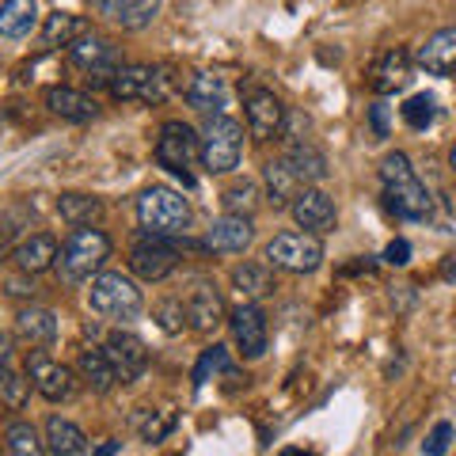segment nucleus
I'll return each mask as SVG.
<instances>
[{
	"label": "nucleus",
	"mask_w": 456,
	"mask_h": 456,
	"mask_svg": "<svg viewBox=\"0 0 456 456\" xmlns=\"http://www.w3.org/2000/svg\"><path fill=\"white\" fill-rule=\"evenodd\" d=\"M69 61H73L77 69H84L95 84H110L114 80V73L126 65L122 61V50L114 46L110 38H103V35H84V38H77L73 46H69Z\"/></svg>",
	"instance_id": "nucleus-11"
},
{
	"label": "nucleus",
	"mask_w": 456,
	"mask_h": 456,
	"mask_svg": "<svg viewBox=\"0 0 456 456\" xmlns=\"http://www.w3.org/2000/svg\"><path fill=\"white\" fill-rule=\"evenodd\" d=\"M183 305H187V323L198 335H213L224 323V297L209 281H194V289L187 293Z\"/></svg>",
	"instance_id": "nucleus-18"
},
{
	"label": "nucleus",
	"mask_w": 456,
	"mask_h": 456,
	"mask_svg": "<svg viewBox=\"0 0 456 456\" xmlns=\"http://www.w3.org/2000/svg\"><path fill=\"white\" fill-rule=\"evenodd\" d=\"M399 114H403V122L411 126V130H430L434 118H437V99L419 92V95H411L407 103L399 107Z\"/></svg>",
	"instance_id": "nucleus-37"
},
{
	"label": "nucleus",
	"mask_w": 456,
	"mask_h": 456,
	"mask_svg": "<svg viewBox=\"0 0 456 456\" xmlns=\"http://www.w3.org/2000/svg\"><path fill=\"white\" fill-rule=\"evenodd\" d=\"M388 114H392V107L384 103V99H377V103L369 107V126H373V137H388Z\"/></svg>",
	"instance_id": "nucleus-41"
},
{
	"label": "nucleus",
	"mask_w": 456,
	"mask_h": 456,
	"mask_svg": "<svg viewBox=\"0 0 456 456\" xmlns=\"http://www.w3.org/2000/svg\"><path fill=\"white\" fill-rule=\"evenodd\" d=\"M99 16H107L110 23L126 27V31H141L160 16V4L156 0H99L95 4Z\"/></svg>",
	"instance_id": "nucleus-25"
},
{
	"label": "nucleus",
	"mask_w": 456,
	"mask_h": 456,
	"mask_svg": "<svg viewBox=\"0 0 456 456\" xmlns=\"http://www.w3.org/2000/svg\"><path fill=\"white\" fill-rule=\"evenodd\" d=\"M4 445H8V452H12V456H46V452H50V449H46V437L38 434V426L23 422V419L8 422V430H4Z\"/></svg>",
	"instance_id": "nucleus-33"
},
{
	"label": "nucleus",
	"mask_w": 456,
	"mask_h": 456,
	"mask_svg": "<svg viewBox=\"0 0 456 456\" xmlns=\"http://www.w3.org/2000/svg\"><path fill=\"white\" fill-rule=\"evenodd\" d=\"M175 411H167V407H156V411H145V415H137V430H141V437L149 441H164L171 430H175Z\"/></svg>",
	"instance_id": "nucleus-38"
},
{
	"label": "nucleus",
	"mask_w": 456,
	"mask_h": 456,
	"mask_svg": "<svg viewBox=\"0 0 456 456\" xmlns=\"http://www.w3.org/2000/svg\"><path fill=\"white\" fill-rule=\"evenodd\" d=\"M110 259V236L103 228H73V236L61 244L57 255V274L65 285H80L103 274V263Z\"/></svg>",
	"instance_id": "nucleus-2"
},
{
	"label": "nucleus",
	"mask_w": 456,
	"mask_h": 456,
	"mask_svg": "<svg viewBox=\"0 0 456 456\" xmlns=\"http://www.w3.org/2000/svg\"><path fill=\"white\" fill-rule=\"evenodd\" d=\"M118 449H122V441H107V445H99V449H95V456H114Z\"/></svg>",
	"instance_id": "nucleus-44"
},
{
	"label": "nucleus",
	"mask_w": 456,
	"mask_h": 456,
	"mask_svg": "<svg viewBox=\"0 0 456 456\" xmlns=\"http://www.w3.org/2000/svg\"><path fill=\"white\" fill-rule=\"evenodd\" d=\"M57 213L73 228H95L99 217H103V202L95 194H61L57 198Z\"/></svg>",
	"instance_id": "nucleus-30"
},
{
	"label": "nucleus",
	"mask_w": 456,
	"mask_h": 456,
	"mask_svg": "<svg viewBox=\"0 0 456 456\" xmlns=\"http://www.w3.org/2000/svg\"><path fill=\"white\" fill-rule=\"evenodd\" d=\"M384 263L388 266H407L411 263V244L407 240H392V244L384 248Z\"/></svg>",
	"instance_id": "nucleus-42"
},
{
	"label": "nucleus",
	"mask_w": 456,
	"mask_h": 456,
	"mask_svg": "<svg viewBox=\"0 0 456 456\" xmlns=\"http://www.w3.org/2000/svg\"><path fill=\"white\" fill-rule=\"evenodd\" d=\"M183 99H187V107H194L198 114L217 118V114H224V107H228V84L217 73H194L187 80V88H183Z\"/></svg>",
	"instance_id": "nucleus-19"
},
{
	"label": "nucleus",
	"mask_w": 456,
	"mask_h": 456,
	"mask_svg": "<svg viewBox=\"0 0 456 456\" xmlns=\"http://www.w3.org/2000/svg\"><path fill=\"white\" fill-rule=\"evenodd\" d=\"M12 365V338L8 335H0V373Z\"/></svg>",
	"instance_id": "nucleus-43"
},
{
	"label": "nucleus",
	"mask_w": 456,
	"mask_h": 456,
	"mask_svg": "<svg viewBox=\"0 0 456 456\" xmlns=\"http://www.w3.org/2000/svg\"><path fill=\"white\" fill-rule=\"evenodd\" d=\"M107 92L122 103H149V107H160L175 92V80H171V69L167 65H149V61H134V65H122L114 80L107 84Z\"/></svg>",
	"instance_id": "nucleus-4"
},
{
	"label": "nucleus",
	"mask_w": 456,
	"mask_h": 456,
	"mask_svg": "<svg viewBox=\"0 0 456 456\" xmlns=\"http://www.w3.org/2000/svg\"><path fill=\"white\" fill-rule=\"evenodd\" d=\"M42 437H46V449L53 456H88V437H84V430L77 422L61 419V415L46 419V430H42Z\"/></svg>",
	"instance_id": "nucleus-26"
},
{
	"label": "nucleus",
	"mask_w": 456,
	"mask_h": 456,
	"mask_svg": "<svg viewBox=\"0 0 456 456\" xmlns=\"http://www.w3.org/2000/svg\"><path fill=\"white\" fill-rule=\"evenodd\" d=\"M16 335L27 342V346H46V342L57 338V312H53V308H42V305L20 308V316H16Z\"/></svg>",
	"instance_id": "nucleus-27"
},
{
	"label": "nucleus",
	"mask_w": 456,
	"mask_h": 456,
	"mask_svg": "<svg viewBox=\"0 0 456 456\" xmlns=\"http://www.w3.org/2000/svg\"><path fill=\"white\" fill-rule=\"evenodd\" d=\"M452 437H456L452 422H437L434 430L426 434V441H422V456H445L452 449Z\"/></svg>",
	"instance_id": "nucleus-40"
},
{
	"label": "nucleus",
	"mask_w": 456,
	"mask_h": 456,
	"mask_svg": "<svg viewBox=\"0 0 456 456\" xmlns=\"http://www.w3.org/2000/svg\"><path fill=\"white\" fill-rule=\"evenodd\" d=\"M449 167H452V171H456V145H452V149H449Z\"/></svg>",
	"instance_id": "nucleus-45"
},
{
	"label": "nucleus",
	"mask_w": 456,
	"mask_h": 456,
	"mask_svg": "<svg viewBox=\"0 0 456 456\" xmlns=\"http://www.w3.org/2000/svg\"><path fill=\"white\" fill-rule=\"evenodd\" d=\"M88 305L95 316L114 320V323H134L145 308V293L137 289V281L130 274H118V270H103L99 278H92L88 289Z\"/></svg>",
	"instance_id": "nucleus-5"
},
{
	"label": "nucleus",
	"mask_w": 456,
	"mask_h": 456,
	"mask_svg": "<svg viewBox=\"0 0 456 456\" xmlns=\"http://www.w3.org/2000/svg\"><path fill=\"white\" fill-rule=\"evenodd\" d=\"M156 164L164 171H171L175 179H183V187H194V175L191 167L194 160H202V134H194V126L171 118L160 126V134H156Z\"/></svg>",
	"instance_id": "nucleus-6"
},
{
	"label": "nucleus",
	"mask_w": 456,
	"mask_h": 456,
	"mask_svg": "<svg viewBox=\"0 0 456 456\" xmlns=\"http://www.w3.org/2000/svg\"><path fill=\"white\" fill-rule=\"evenodd\" d=\"M380 183H384V202L395 217L403 221H426L434 213V194L426 191L419 171L411 167L407 152H388L380 160Z\"/></svg>",
	"instance_id": "nucleus-1"
},
{
	"label": "nucleus",
	"mask_w": 456,
	"mask_h": 456,
	"mask_svg": "<svg viewBox=\"0 0 456 456\" xmlns=\"http://www.w3.org/2000/svg\"><path fill=\"white\" fill-rule=\"evenodd\" d=\"M103 354H107L118 384H134L149 369V346L134 331H110L103 338Z\"/></svg>",
	"instance_id": "nucleus-12"
},
{
	"label": "nucleus",
	"mask_w": 456,
	"mask_h": 456,
	"mask_svg": "<svg viewBox=\"0 0 456 456\" xmlns=\"http://www.w3.org/2000/svg\"><path fill=\"white\" fill-rule=\"evenodd\" d=\"M224 202V213H236V217H251L255 209H259V187H255L251 179H236L232 187L221 194Z\"/></svg>",
	"instance_id": "nucleus-35"
},
{
	"label": "nucleus",
	"mask_w": 456,
	"mask_h": 456,
	"mask_svg": "<svg viewBox=\"0 0 456 456\" xmlns=\"http://www.w3.org/2000/svg\"><path fill=\"white\" fill-rule=\"evenodd\" d=\"M255 240V224L251 217H236V213H221L217 221L209 224V232L202 240V248L213 255H244Z\"/></svg>",
	"instance_id": "nucleus-17"
},
{
	"label": "nucleus",
	"mask_w": 456,
	"mask_h": 456,
	"mask_svg": "<svg viewBox=\"0 0 456 456\" xmlns=\"http://www.w3.org/2000/svg\"><path fill=\"white\" fill-rule=\"evenodd\" d=\"M27 377H31V388L50 403H65V399L77 395L73 369L53 362L46 350H27Z\"/></svg>",
	"instance_id": "nucleus-10"
},
{
	"label": "nucleus",
	"mask_w": 456,
	"mask_h": 456,
	"mask_svg": "<svg viewBox=\"0 0 456 456\" xmlns=\"http://www.w3.org/2000/svg\"><path fill=\"white\" fill-rule=\"evenodd\" d=\"M244 122H248V134L255 141H274L285 130V107L274 92L266 88H251L244 95Z\"/></svg>",
	"instance_id": "nucleus-14"
},
{
	"label": "nucleus",
	"mask_w": 456,
	"mask_h": 456,
	"mask_svg": "<svg viewBox=\"0 0 456 456\" xmlns=\"http://www.w3.org/2000/svg\"><path fill=\"white\" fill-rule=\"evenodd\" d=\"M285 167L301 179V187H316V183L327 179V156L312 145V141H297V145H285L281 152Z\"/></svg>",
	"instance_id": "nucleus-24"
},
{
	"label": "nucleus",
	"mask_w": 456,
	"mask_h": 456,
	"mask_svg": "<svg viewBox=\"0 0 456 456\" xmlns=\"http://www.w3.org/2000/svg\"><path fill=\"white\" fill-rule=\"evenodd\" d=\"M228 327H232V338L240 354L248 362H259L266 346H270V327H266V312L259 305H236L228 312Z\"/></svg>",
	"instance_id": "nucleus-13"
},
{
	"label": "nucleus",
	"mask_w": 456,
	"mask_h": 456,
	"mask_svg": "<svg viewBox=\"0 0 456 456\" xmlns=\"http://www.w3.org/2000/svg\"><path fill=\"white\" fill-rule=\"evenodd\" d=\"M84 35H88V27H84V20L73 16V12H50L46 23H42V42H46V46H73Z\"/></svg>",
	"instance_id": "nucleus-32"
},
{
	"label": "nucleus",
	"mask_w": 456,
	"mask_h": 456,
	"mask_svg": "<svg viewBox=\"0 0 456 456\" xmlns=\"http://www.w3.org/2000/svg\"><path fill=\"white\" fill-rule=\"evenodd\" d=\"M179 244L175 240H164V236H149L141 232L130 248V270L141 281H164L179 270Z\"/></svg>",
	"instance_id": "nucleus-9"
},
{
	"label": "nucleus",
	"mask_w": 456,
	"mask_h": 456,
	"mask_svg": "<svg viewBox=\"0 0 456 456\" xmlns=\"http://www.w3.org/2000/svg\"><path fill=\"white\" fill-rule=\"evenodd\" d=\"M191 217H194L191 202L175 187H164V183H156V187H149L137 198V221L149 236H164V240L187 236Z\"/></svg>",
	"instance_id": "nucleus-3"
},
{
	"label": "nucleus",
	"mask_w": 456,
	"mask_h": 456,
	"mask_svg": "<svg viewBox=\"0 0 456 456\" xmlns=\"http://www.w3.org/2000/svg\"><path fill=\"white\" fill-rule=\"evenodd\" d=\"M293 221H297V232H308V236H323V232H331L335 228V202H331V194L320 191V187H305L301 194L293 198Z\"/></svg>",
	"instance_id": "nucleus-15"
},
{
	"label": "nucleus",
	"mask_w": 456,
	"mask_h": 456,
	"mask_svg": "<svg viewBox=\"0 0 456 456\" xmlns=\"http://www.w3.org/2000/svg\"><path fill=\"white\" fill-rule=\"evenodd\" d=\"M156 323H160L164 335H179L187 323V305H183V297H167V301H156Z\"/></svg>",
	"instance_id": "nucleus-39"
},
{
	"label": "nucleus",
	"mask_w": 456,
	"mask_h": 456,
	"mask_svg": "<svg viewBox=\"0 0 456 456\" xmlns=\"http://www.w3.org/2000/svg\"><path fill=\"white\" fill-rule=\"evenodd\" d=\"M77 373H80V380L88 384L92 392H99V395H107L114 384H118V377H114V369H110V362H107L103 346H95V342L77 354Z\"/></svg>",
	"instance_id": "nucleus-29"
},
{
	"label": "nucleus",
	"mask_w": 456,
	"mask_h": 456,
	"mask_svg": "<svg viewBox=\"0 0 456 456\" xmlns=\"http://www.w3.org/2000/svg\"><path fill=\"white\" fill-rule=\"evenodd\" d=\"M415 61L426 69L430 77H449L456 73V27H441L419 46Z\"/></svg>",
	"instance_id": "nucleus-21"
},
{
	"label": "nucleus",
	"mask_w": 456,
	"mask_h": 456,
	"mask_svg": "<svg viewBox=\"0 0 456 456\" xmlns=\"http://www.w3.org/2000/svg\"><path fill=\"white\" fill-rule=\"evenodd\" d=\"M0 399H4L8 411H23L27 399H31V377L8 365L4 373H0Z\"/></svg>",
	"instance_id": "nucleus-36"
},
{
	"label": "nucleus",
	"mask_w": 456,
	"mask_h": 456,
	"mask_svg": "<svg viewBox=\"0 0 456 456\" xmlns=\"http://www.w3.org/2000/svg\"><path fill=\"white\" fill-rule=\"evenodd\" d=\"M263 187H266V202L274 206V209H289V206H293V198L305 191V187H301V179H297L293 171L285 167L281 156L263 167Z\"/></svg>",
	"instance_id": "nucleus-28"
},
{
	"label": "nucleus",
	"mask_w": 456,
	"mask_h": 456,
	"mask_svg": "<svg viewBox=\"0 0 456 456\" xmlns=\"http://www.w3.org/2000/svg\"><path fill=\"white\" fill-rule=\"evenodd\" d=\"M38 23V8L31 0H4L0 4V38H27Z\"/></svg>",
	"instance_id": "nucleus-31"
},
{
	"label": "nucleus",
	"mask_w": 456,
	"mask_h": 456,
	"mask_svg": "<svg viewBox=\"0 0 456 456\" xmlns=\"http://www.w3.org/2000/svg\"><path fill=\"white\" fill-rule=\"evenodd\" d=\"M221 373H228V377H232V373H236V365H232V358H228V350H224V346H217V342H213L209 350H202V358H198V365H194L191 380H194V388H202L206 380L221 377Z\"/></svg>",
	"instance_id": "nucleus-34"
},
{
	"label": "nucleus",
	"mask_w": 456,
	"mask_h": 456,
	"mask_svg": "<svg viewBox=\"0 0 456 456\" xmlns=\"http://www.w3.org/2000/svg\"><path fill=\"white\" fill-rule=\"evenodd\" d=\"M263 259L270 270H285V274H316L323 266V240L308 232H278L266 240Z\"/></svg>",
	"instance_id": "nucleus-8"
},
{
	"label": "nucleus",
	"mask_w": 456,
	"mask_h": 456,
	"mask_svg": "<svg viewBox=\"0 0 456 456\" xmlns=\"http://www.w3.org/2000/svg\"><path fill=\"white\" fill-rule=\"evenodd\" d=\"M228 281H232L240 305H259L263 297L274 293V270L266 263H240V266H232Z\"/></svg>",
	"instance_id": "nucleus-23"
},
{
	"label": "nucleus",
	"mask_w": 456,
	"mask_h": 456,
	"mask_svg": "<svg viewBox=\"0 0 456 456\" xmlns=\"http://www.w3.org/2000/svg\"><path fill=\"white\" fill-rule=\"evenodd\" d=\"M57 255H61V248H57V240L50 232L23 236L20 244L12 248V259H16V266L23 270V274H42V270L57 266Z\"/></svg>",
	"instance_id": "nucleus-22"
},
{
	"label": "nucleus",
	"mask_w": 456,
	"mask_h": 456,
	"mask_svg": "<svg viewBox=\"0 0 456 456\" xmlns=\"http://www.w3.org/2000/svg\"><path fill=\"white\" fill-rule=\"evenodd\" d=\"M46 107L57 114V118H65V122H95L99 118V103H95V95L88 92H80V88H69V84H53V88H46Z\"/></svg>",
	"instance_id": "nucleus-20"
},
{
	"label": "nucleus",
	"mask_w": 456,
	"mask_h": 456,
	"mask_svg": "<svg viewBox=\"0 0 456 456\" xmlns=\"http://www.w3.org/2000/svg\"><path fill=\"white\" fill-rule=\"evenodd\" d=\"M0 456H4V449H0Z\"/></svg>",
	"instance_id": "nucleus-46"
},
{
	"label": "nucleus",
	"mask_w": 456,
	"mask_h": 456,
	"mask_svg": "<svg viewBox=\"0 0 456 456\" xmlns=\"http://www.w3.org/2000/svg\"><path fill=\"white\" fill-rule=\"evenodd\" d=\"M411 80H415V57H411L407 50H399V46L384 50L373 61V69H369V88H373L380 99L411 88Z\"/></svg>",
	"instance_id": "nucleus-16"
},
{
	"label": "nucleus",
	"mask_w": 456,
	"mask_h": 456,
	"mask_svg": "<svg viewBox=\"0 0 456 456\" xmlns=\"http://www.w3.org/2000/svg\"><path fill=\"white\" fill-rule=\"evenodd\" d=\"M244 160V122L217 114L202 126V167L209 175H228Z\"/></svg>",
	"instance_id": "nucleus-7"
}]
</instances>
